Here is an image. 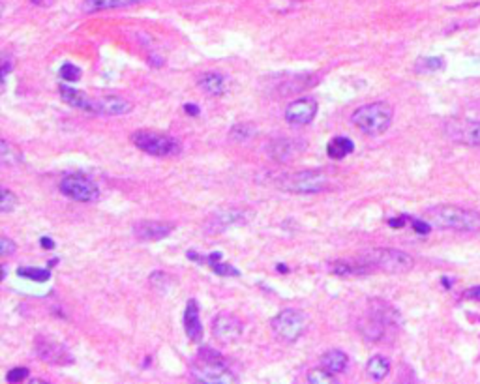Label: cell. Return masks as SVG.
Returning <instances> with one entry per match:
<instances>
[{"mask_svg": "<svg viewBox=\"0 0 480 384\" xmlns=\"http://www.w3.org/2000/svg\"><path fill=\"white\" fill-rule=\"evenodd\" d=\"M426 222L437 229L458 231V233H479L480 214L474 210L462 208L456 204H437L426 210Z\"/></svg>", "mask_w": 480, "mask_h": 384, "instance_id": "obj_1", "label": "cell"}, {"mask_svg": "<svg viewBox=\"0 0 480 384\" xmlns=\"http://www.w3.org/2000/svg\"><path fill=\"white\" fill-rule=\"evenodd\" d=\"M394 118V109L385 101H375L358 107L357 111L351 115V122L357 126L364 135L369 137H377V135L385 134Z\"/></svg>", "mask_w": 480, "mask_h": 384, "instance_id": "obj_2", "label": "cell"}, {"mask_svg": "<svg viewBox=\"0 0 480 384\" xmlns=\"http://www.w3.org/2000/svg\"><path fill=\"white\" fill-rule=\"evenodd\" d=\"M192 375L203 384H231L237 381L234 373L225 366L222 355L212 349H201L192 366Z\"/></svg>", "mask_w": 480, "mask_h": 384, "instance_id": "obj_3", "label": "cell"}, {"mask_svg": "<svg viewBox=\"0 0 480 384\" xmlns=\"http://www.w3.org/2000/svg\"><path fill=\"white\" fill-rule=\"evenodd\" d=\"M400 322L398 311L388 304L374 300L366 319L360 320V332L368 341H381L388 328H396Z\"/></svg>", "mask_w": 480, "mask_h": 384, "instance_id": "obj_4", "label": "cell"}, {"mask_svg": "<svg viewBox=\"0 0 480 384\" xmlns=\"http://www.w3.org/2000/svg\"><path fill=\"white\" fill-rule=\"evenodd\" d=\"M278 187L289 193H300V195H311L328 190L330 182L323 171H299L291 175H281L276 180Z\"/></svg>", "mask_w": 480, "mask_h": 384, "instance_id": "obj_5", "label": "cell"}, {"mask_svg": "<svg viewBox=\"0 0 480 384\" xmlns=\"http://www.w3.org/2000/svg\"><path fill=\"white\" fill-rule=\"evenodd\" d=\"M270 328L280 341L295 343L308 328V317L299 309H283L270 320Z\"/></svg>", "mask_w": 480, "mask_h": 384, "instance_id": "obj_6", "label": "cell"}, {"mask_svg": "<svg viewBox=\"0 0 480 384\" xmlns=\"http://www.w3.org/2000/svg\"><path fill=\"white\" fill-rule=\"evenodd\" d=\"M129 139L139 150L156 157L175 156L182 150V145L178 141L169 137V135L154 134V131H135Z\"/></svg>", "mask_w": 480, "mask_h": 384, "instance_id": "obj_7", "label": "cell"}, {"mask_svg": "<svg viewBox=\"0 0 480 384\" xmlns=\"http://www.w3.org/2000/svg\"><path fill=\"white\" fill-rule=\"evenodd\" d=\"M364 257L374 264L375 270L387 273H405L415 266L413 257L404 251L390 250V248H379V250L369 251Z\"/></svg>", "mask_w": 480, "mask_h": 384, "instance_id": "obj_8", "label": "cell"}, {"mask_svg": "<svg viewBox=\"0 0 480 384\" xmlns=\"http://www.w3.org/2000/svg\"><path fill=\"white\" fill-rule=\"evenodd\" d=\"M60 192L64 193L66 197L79 201V203H94L100 199V187L94 180H90L85 175H68L60 182Z\"/></svg>", "mask_w": 480, "mask_h": 384, "instance_id": "obj_9", "label": "cell"}, {"mask_svg": "<svg viewBox=\"0 0 480 384\" xmlns=\"http://www.w3.org/2000/svg\"><path fill=\"white\" fill-rule=\"evenodd\" d=\"M445 134L460 145L480 146V120H452L445 126Z\"/></svg>", "mask_w": 480, "mask_h": 384, "instance_id": "obj_10", "label": "cell"}, {"mask_svg": "<svg viewBox=\"0 0 480 384\" xmlns=\"http://www.w3.org/2000/svg\"><path fill=\"white\" fill-rule=\"evenodd\" d=\"M244 332L242 320L233 313H220L212 320V334L222 343H234Z\"/></svg>", "mask_w": 480, "mask_h": 384, "instance_id": "obj_11", "label": "cell"}, {"mask_svg": "<svg viewBox=\"0 0 480 384\" xmlns=\"http://www.w3.org/2000/svg\"><path fill=\"white\" fill-rule=\"evenodd\" d=\"M250 212L242 208H225L220 210L216 214H212L205 223V229L209 234H220L225 229L234 227V225H242L248 222Z\"/></svg>", "mask_w": 480, "mask_h": 384, "instance_id": "obj_12", "label": "cell"}, {"mask_svg": "<svg viewBox=\"0 0 480 384\" xmlns=\"http://www.w3.org/2000/svg\"><path fill=\"white\" fill-rule=\"evenodd\" d=\"M317 115V101L311 98L295 99L285 109V120L291 126H308Z\"/></svg>", "mask_w": 480, "mask_h": 384, "instance_id": "obj_13", "label": "cell"}, {"mask_svg": "<svg viewBox=\"0 0 480 384\" xmlns=\"http://www.w3.org/2000/svg\"><path fill=\"white\" fill-rule=\"evenodd\" d=\"M330 272L340 276V278H358V276H368V273L375 272L374 264L366 259H340V261L330 262Z\"/></svg>", "mask_w": 480, "mask_h": 384, "instance_id": "obj_14", "label": "cell"}, {"mask_svg": "<svg viewBox=\"0 0 480 384\" xmlns=\"http://www.w3.org/2000/svg\"><path fill=\"white\" fill-rule=\"evenodd\" d=\"M36 353H38V358L43 362H49V364H70V353L62 347L60 343L53 341L49 338H38L36 339Z\"/></svg>", "mask_w": 480, "mask_h": 384, "instance_id": "obj_15", "label": "cell"}, {"mask_svg": "<svg viewBox=\"0 0 480 384\" xmlns=\"http://www.w3.org/2000/svg\"><path fill=\"white\" fill-rule=\"evenodd\" d=\"M175 225L165 222H139L134 225V234L145 242H156L173 233Z\"/></svg>", "mask_w": 480, "mask_h": 384, "instance_id": "obj_16", "label": "cell"}, {"mask_svg": "<svg viewBox=\"0 0 480 384\" xmlns=\"http://www.w3.org/2000/svg\"><path fill=\"white\" fill-rule=\"evenodd\" d=\"M184 330H186L188 339L192 343H199L203 339V325H201L199 304L195 300H188L186 309H184Z\"/></svg>", "mask_w": 480, "mask_h": 384, "instance_id": "obj_17", "label": "cell"}, {"mask_svg": "<svg viewBox=\"0 0 480 384\" xmlns=\"http://www.w3.org/2000/svg\"><path fill=\"white\" fill-rule=\"evenodd\" d=\"M132 109L128 99L118 98V96H106V98L94 99V115H106V117H120Z\"/></svg>", "mask_w": 480, "mask_h": 384, "instance_id": "obj_18", "label": "cell"}, {"mask_svg": "<svg viewBox=\"0 0 480 384\" xmlns=\"http://www.w3.org/2000/svg\"><path fill=\"white\" fill-rule=\"evenodd\" d=\"M317 81H319V77L313 76V73H302V76H285L283 79H281L280 83H276L278 85V94H285V96H289V94H299L302 92V90H306V88H311L316 87Z\"/></svg>", "mask_w": 480, "mask_h": 384, "instance_id": "obj_19", "label": "cell"}, {"mask_svg": "<svg viewBox=\"0 0 480 384\" xmlns=\"http://www.w3.org/2000/svg\"><path fill=\"white\" fill-rule=\"evenodd\" d=\"M145 0H85L83 2V12L96 13L106 12V10H122V8L139 6Z\"/></svg>", "mask_w": 480, "mask_h": 384, "instance_id": "obj_20", "label": "cell"}, {"mask_svg": "<svg viewBox=\"0 0 480 384\" xmlns=\"http://www.w3.org/2000/svg\"><path fill=\"white\" fill-rule=\"evenodd\" d=\"M60 98L64 99L66 104L76 107V109H81V111L92 113L94 109V98H88L87 94L77 90V88H71L68 85H60Z\"/></svg>", "mask_w": 480, "mask_h": 384, "instance_id": "obj_21", "label": "cell"}, {"mask_svg": "<svg viewBox=\"0 0 480 384\" xmlns=\"http://www.w3.org/2000/svg\"><path fill=\"white\" fill-rule=\"evenodd\" d=\"M347 366H349V358L340 349H330L321 356V367H325L327 371L334 373V375H340V373L346 371Z\"/></svg>", "mask_w": 480, "mask_h": 384, "instance_id": "obj_22", "label": "cell"}, {"mask_svg": "<svg viewBox=\"0 0 480 384\" xmlns=\"http://www.w3.org/2000/svg\"><path fill=\"white\" fill-rule=\"evenodd\" d=\"M353 152H355V143L351 139H347V137H334L327 146L328 157H332L336 162L344 159V157H347Z\"/></svg>", "mask_w": 480, "mask_h": 384, "instance_id": "obj_23", "label": "cell"}, {"mask_svg": "<svg viewBox=\"0 0 480 384\" xmlns=\"http://www.w3.org/2000/svg\"><path fill=\"white\" fill-rule=\"evenodd\" d=\"M269 152L276 162H289L297 152V146L291 139H276L269 145Z\"/></svg>", "mask_w": 480, "mask_h": 384, "instance_id": "obj_24", "label": "cell"}, {"mask_svg": "<svg viewBox=\"0 0 480 384\" xmlns=\"http://www.w3.org/2000/svg\"><path fill=\"white\" fill-rule=\"evenodd\" d=\"M366 373H368L369 378H374V381H383V378L390 373V360L381 355L372 356L368 360V364H366Z\"/></svg>", "mask_w": 480, "mask_h": 384, "instance_id": "obj_25", "label": "cell"}, {"mask_svg": "<svg viewBox=\"0 0 480 384\" xmlns=\"http://www.w3.org/2000/svg\"><path fill=\"white\" fill-rule=\"evenodd\" d=\"M197 85L201 90H205L211 96H222L225 92V79L220 73H205L199 77Z\"/></svg>", "mask_w": 480, "mask_h": 384, "instance_id": "obj_26", "label": "cell"}, {"mask_svg": "<svg viewBox=\"0 0 480 384\" xmlns=\"http://www.w3.org/2000/svg\"><path fill=\"white\" fill-rule=\"evenodd\" d=\"M0 163H2L4 167L21 165V163H23V154H21L15 146L10 145L8 141H2V143H0Z\"/></svg>", "mask_w": 480, "mask_h": 384, "instance_id": "obj_27", "label": "cell"}, {"mask_svg": "<svg viewBox=\"0 0 480 384\" xmlns=\"http://www.w3.org/2000/svg\"><path fill=\"white\" fill-rule=\"evenodd\" d=\"M443 68H445V60L439 57H422L415 64V70L418 73H432V71H439Z\"/></svg>", "mask_w": 480, "mask_h": 384, "instance_id": "obj_28", "label": "cell"}, {"mask_svg": "<svg viewBox=\"0 0 480 384\" xmlns=\"http://www.w3.org/2000/svg\"><path fill=\"white\" fill-rule=\"evenodd\" d=\"M17 276H19V278H24V280L43 283V281L49 280V276H51V272H49V270H45V268H34V266L27 268V266H21L17 270Z\"/></svg>", "mask_w": 480, "mask_h": 384, "instance_id": "obj_29", "label": "cell"}, {"mask_svg": "<svg viewBox=\"0 0 480 384\" xmlns=\"http://www.w3.org/2000/svg\"><path fill=\"white\" fill-rule=\"evenodd\" d=\"M308 383L310 384H328V383H338L336 381V375L330 371H327L325 367H319V369H311L308 373Z\"/></svg>", "mask_w": 480, "mask_h": 384, "instance_id": "obj_30", "label": "cell"}, {"mask_svg": "<svg viewBox=\"0 0 480 384\" xmlns=\"http://www.w3.org/2000/svg\"><path fill=\"white\" fill-rule=\"evenodd\" d=\"M17 208V197L8 187H2V199H0V212L2 214H10Z\"/></svg>", "mask_w": 480, "mask_h": 384, "instance_id": "obj_31", "label": "cell"}, {"mask_svg": "<svg viewBox=\"0 0 480 384\" xmlns=\"http://www.w3.org/2000/svg\"><path fill=\"white\" fill-rule=\"evenodd\" d=\"M60 79L66 83L79 81V79H81V68H77L76 64L66 62V64L60 66Z\"/></svg>", "mask_w": 480, "mask_h": 384, "instance_id": "obj_32", "label": "cell"}, {"mask_svg": "<svg viewBox=\"0 0 480 384\" xmlns=\"http://www.w3.org/2000/svg\"><path fill=\"white\" fill-rule=\"evenodd\" d=\"M253 134H255V128L250 126V124H237V126H233V129H231L229 137L233 141H246L250 139Z\"/></svg>", "mask_w": 480, "mask_h": 384, "instance_id": "obj_33", "label": "cell"}, {"mask_svg": "<svg viewBox=\"0 0 480 384\" xmlns=\"http://www.w3.org/2000/svg\"><path fill=\"white\" fill-rule=\"evenodd\" d=\"M150 285H153L158 292H167L173 283H171V278L167 273L154 272L153 276H150Z\"/></svg>", "mask_w": 480, "mask_h": 384, "instance_id": "obj_34", "label": "cell"}, {"mask_svg": "<svg viewBox=\"0 0 480 384\" xmlns=\"http://www.w3.org/2000/svg\"><path fill=\"white\" fill-rule=\"evenodd\" d=\"M211 268H212V270H214V272L218 273V276H225V278H227V276H233V278L240 276L239 270H237V268H234V266H231L229 262L218 261V262H214V264H212Z\"/></svg>", "mask_w": 480, "mask_h": 384, "instance_id": "obj_35", "label": "cell"}, {"mask_svg": "<svg viewBox=\"0 0 480 384\" xmlns=\"http://www.w3.org/2000/svg\"><path fill=\"white\" fill-rule=\"evenodd\" d=\"M29 375L30 371L27 367H13L6 373V381L8 383H21L24 378H29Z\"/></svg>", "mask_w": 480, "mask_h": 384, "instance_id": "obj_36", "label": "cell"}, {"mask_svg": "<svg viewBox=\"0 0 480 384\" xmlns=\"http://www.w3.org/2000/svg\"><path fill=\"white\" fill-rule=\"evenodd\" d=\"M15 251H17V246H15V242H12V240L8 239V236H2V240H0V255L10 257L12 253H15Z\"/></svg>", "mask_w": 480, "mask_h": 384, "instance_id": "obj_37", "label": "cell"}, {"mask_svg": "<svg viewBox=\"0 0 480 384\" xmlns=\"http://www.w3.org/2000/svg\"><path fill=\"white\" fill-rule=\"evenodd\" d=\"M411 225H413V229H415L418 234L430 233V223L428 222H422V220H413V222H411Z\"/></svg>", "mask_w": 480, "mask_h": 384, "instance_id": "obj_38", "label": "cell"}, {"mask_svg": "<svg viewBox=\"0 0 480 384\" xmlns=\"http://www.w3.org/2000/svg\"><path fill=\"white\" fill-rule=\"evenodd\" d=\"M12 66H13L12 59L4 55V59H2V83H6V77H8V73L12 71Z\"/></svg>", "mask_w": 480, "mask_h": 384, "instance_id": "obj_39", "label": "cell"}, {"mask_svg": "<svg viewBox=\"0 0 480 384\" xmlns=\"http://www.w3.org/2000/svg\"><path fill=\"white\" fill-rule=\"evenodd\" d=\"M184 111H186L190 117H197V115H199V107H197V105L186 104L184 105Z\"/></svg>", "mask_w": 480, "mask_h": 384, "instance_id": "obj_40", "label": "cell"}, {"mask_svg": "<svg viewBox=\"0 0 480 384\" xmlns=\"http://www.w3.org/2000/svg\"><path fill=\"white\" fill-rule=\"evenodd\" d=\"M465 297L471 298V300H479V302H480V285L473 287V289H469Z\"/></svg>", "mask_w": 480, "mask_h": 384, "instance_id": "obj_41", "label": "cell"}, {"mask_svg": "<svg viewBox=\"0 0 480 384\" xmlns=\"http://www.w3.org/2000/svg\"><path fill=\"white\" fill-rule=\"evenodd\" d=\"M405 222H407V218H405V215H400L398 220H388V225H390V227H404Z\"/></svg>", "mask_w": 480, "mask_h": 384, "instance_id": "obj_42", "label": "cell"}, {"mask_svg": "<svg viewBox=\"0 0 480 384\" xmlns=\"http://www.w3.org/2000/svg\"><path fill=\"white\" fill-rule=\"evenodd\" d=\"M40 244L43 250H53L55 248V242L51 239H47V236H43V239H40Z\"/></svg>", "mask_w": 480, "mask_h": 384, "instance_id": "obj_43", "label": "cell"}, {"mask_svg": "<svg viewBox=\"0 0 480 384\" xmlns=\"http://www.w3.org/2000/svg\"><path fill=\"white\" fill-rule=\"evenodd\" d=\"M34 6H40V8H49V6H53V2L55 0H30Z\"/></svg>", "mask_w": 480, "mask_h": 384, "instance_id": "obj_44", "label": "cell"}]
</instances>
